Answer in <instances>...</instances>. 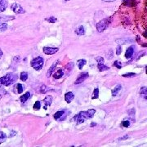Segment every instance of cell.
Returning <instances> with one entry per match:
<instances>
[{"mask_svg": "<svg viewBox=\"0 0 147 147\" xmlns=\"http://www.w3.org/2000/svg\"><path fill=\"white\" fill-rule=\"evenodd\" d=\"M17 79V75L14 73H9L3 77L0 78V87L3 86H10Z\"/></svg>", "mask_w": 147, "mask_h": 147, "instance_id": "6da1fadb", "label": "cell"}, {"mask_svg": "<svg viewBox=\"0 0 147 147\" xmlns=\"http://www.w3.org/2000/svg\"><path fill=\"white\" fill-rule=\"evenodd\" d=\"M43 62L44 61H43V57L38 56L31 61L30 64H31V66H32L35 70H40L42 68H43Z\"/></svg>", "mask_w": 147, "mask_h": 147, "instance_id": "7a4b0ae2", "label": "cell"}, {"mask_svg": "<svg viewBox=\"0 0 147 147\" xmlns=\"http://www.w3.org/2000/svg\"><path fill=\"white\" fill-rule=\"evenodd\" d=\"M108 20L107 19H105V20H102L101 21H99L97 24V30L98 32H103L104 30H106L108 27Z\"/></svg>", "mask_w": 147, "mask_h": 147, "instance_id": "3957f363", "label": "cell"}, {"mask_svg": "<svg viewBox=\"0 0 147 147\" xmlns=\"http://www.w3.org/2000/svg\"><path fill=\"white\" fill-rule=\"evenodd\" d=\"M11 9H12V12H14L15 13H17V14H23V13L25 12V9L21 7V5L17 3H13L11 6Z\"/></svg>", "mask_w": 147, "mask_h": 147, "instance_id": "277c9868", "label": "cell"}, {"mask_svg": "<svg viewBox=\"0 0 147 147\" xmlns=\"http://www.w3.org/2000/svg\"><path fill=\"white\" fill-rule=\"evenodd\" d=\"M115 43L119 45H123L127 43H134V39L132 38H122V39H118L115 40Z\"/></svg>", "mask_w": 147, "mask_h": 147, "instance_id": "5b68a950", "label": "cell"}, {"mask_svg": "<svg viewBox=\"0 0 147 147\" xmlns=\"http://www.w3.org/2000/svg\"><path fill=\"white\" fill-rule=\"evenodd\" d=\"M87 119V114L85 111H82L77 115L76 117V121H77V124H81Z\"/></svg>", "mask_w": 147, "mask_h": 147, "instance_id": "8992f818", "label": "cell"}, {"mask_svg": "<svg viewBox=\"0 0 147 147\" xmlns=\"http://www.w3.org/2000/svg\"><path fill=\"white\" fill-rule=\"evenodd\" d=\"M89 75L87 72H83L82 74H80L79 75H78V78L75 81V84H79V83H82L84 80H86L87 78H88Z\"/></svg>", "mask_w": 147, "mask_h": 147, "instance_id": "52a82bcc", "label": "cell"}, {"mask_svg": "<svg viewBox=\"0 0 147 147\" xmlns=\"http://www.w3.org/2000/svg\"><path fill=\"white\" fill-rule=\"evenodd\" d=\"M43 52L47 55H53L55 53H56L58 52V48H48V47H44L43 48Z\"/></svg>", "mask_w": 147, "mask_h": 147, "instance_id": "ba28073f", "label": "cell"}, {"mask_svg": "<svg viewBox=\"0 0 147 147\" xmlns=\"http://www.w3.org/2000/svg\"><path fill=\"white\" fill-rule=\"evenodd\" d=\"M133 53H134V47L133 46H131V47H129V48L127 49V51H126L125 57L127 59H129V58H131V57L133 56Z\"/></svg>", "mask_w": 147, "mask_h": 147, "instance_id": "9c48e42d", "label": "cell"}, {"mask_svg": "<svg viewBox=\"0 0 147 147\" xmlns=\"http://www.w3.org/2000/svg\"><path fill=\"white\" fill-rule=\"evenodd\" d=\"M8 5V0H1L0 1V12H4L7 9Z\"/></svg>", "mask_w": 147, "mask_h": 147, "instance_id": "30bf717a", "label": "cell"}, {"mask_svg": "<svg viewBox=\"0 0 147 147\" xmlns=\"http://www.w3.org/2000/svg\"><path fill=\"white\" fill-rule=\"evenodd\" d=\"M65 110H60V111H57L56 114H54V119L56 120H61L62 116H65Z\"/></svg>", "mask_w": 147, "mask_h": 147, "instance_id": "8fae6325", "label": "cell"}, {"mask_svg": "<svg viewBox=\"0 0 147 147\" xmlns=\"http://www.w3.org/2000/svg\"><path fill=\"white\" fill-rule=\"evenodd\" d=\"M74 98H75V95H74V93L71 92H67L65 95V100L67 103H70L74 100Z\"/></svg>", "mask_w": 147, "mask_h": 147, "instance_id": "7c38bea8", "label": "cell"}, {"mask_svg": "<svg viewBox=\"0 0 147 147\" xmlns=\"http://www.w3.org/2000/svg\"><path fill=\"white\" fill-rule=\"evenodd\" d=\"M58 61H55L53 64H52V65L49 68V70H48V73H47V77L48 78H49L52 75V73H53V71H54V70L56 69V65H57V64H58Z\"/></svg>", "mask_w": 147, "mask_h": 147, "instance_id": "4fadbf2b", "label": "cell"}, {"mask_svg": "<svg viewBox=\"0 0 147 147\" xmlns=\"http://www.w3.org/2000/svg\"><path fill=\"white\" fill-rule=\"evenodd\" d=\"M63 75H64V70H58L57 71H56L54 74H53V77L55 79H58V78H61Z\"/></svg>", "mask_w": 147, "mask_h": 147, "instance_id": "5bb4252c", "label": "cell"}, {"mask_svg": "<svg viewBox=\"0 0 147 147\" xmlns=\"http://www.w3.org/2000/svg\"><path fill=\"white\" fill-rule=\"evenodd\" d=\"M43 102H44V104H45L44 109H47V106H51V104H52V96L46 97L45 99L43 100Z\"/></svg>", "mask_w": 147, "mask_h": 147, "instance_id": "9a60e30c", "label": "cell"}, {"mask_svg": "<svg viewBox=\"0 0 147 147\" xmlns=\"http://www.w3.org/2000/svg\"><path fill=\"white\" fill-rule=\"evenodd\" d=\"M37 91H38V92H39V93H43V94H44V93H46L47 92H48L49 91V88L47 87L46 85H44V84H43V85H41L38 89H37Z\"/></svg>", "mask_w": 147, "mask_h": 147, "instance_id": "2e32d148", "label": "cell"}, {"mask_svg": "<svg viewBox=\"0 0 147 147\" xmlns=\"http://www.w3.org/2000/svg\"><path fill=\"white\" fill-rule=\"evenodd\" d=\"M121 88H122V86H121V85H120V84H117L116 86L114 87V88L113 89V90H112V96H113V97L117 96V94L120 92Z\"/></svg>", "mask_w": 147, "mask_h": 147, "instance_id": "e0dca14e", "label": "cell"}, {"mask_svg": "<svg viewBox=\"0 0 147 147\" xmlns=\"http://www.w3.org/2000/svg\"><path fill=\"white\" fill-rule=\"evenodd\" d=\"M75 33L78 35H83V34H85V28H84V26L80 25L78 29H76Z\"/></svg>", "mask_w": 147, "mask_h": 147, "instance_id": "ac0fdd59", "label": "cell"}, {"mask_svg": "<svg viewBox=\"0 0 147 147\" xmlns=\"http://www.w3.org/2000/svg\"><path fill=\"white\" fill-rule=\"evenodd\" d=\"M14 19V16H3V17H0V20H2V21H9V20H12Z\"/></svg>", "mask_w": 147, "mask_h": 147, "instance_id": "d6986e66", "label": "cell"}, {"mask_svg": "<svg viewBox=\"0 0 147 147\" xmlns=\"http://www.w3.org/2000/svg\"><path fill=\"white\" fill-rule=\"evenodd\" d=\"M97 68H98L99 71H105V70H109V67L106 66V65H104V63H98Z\"/></svg>", "mask_w": 147, "mask_h": 147, "instance_id": "ffe728a7", "label": "cell"}, {"mask_svg": "<svg viewBox=\"0 0 147 147\" xmlns=\"http://www.w3.org/2000/svg\"><path fill=\"white\" fill-rule=\"evenodd\" d=\"M95 113H96V110H95V109H88L87 111H86L87 119H92V118L94 116V114H95Z\"/></svg>", "mask_w": 147, "mask_h": 147, "instance_id": "44dd1931", "label": "cell"}, {"mask_svg": "<svg viewBox=\"0 0 147 147\" xmlns=\"http://www.w3.org/2000/svg\"><path fill=\"white\" fill-rule=\"evenodd\" d=\"M30 96H31V94H30V92H26V93H25L22 97H20V101H21L22 103H25V102L30 97Z\"/></svg>", "mask_w": 147, "mask_h": 147, "instance_id": "7402d4cb", "label": "cell"}, {"mask_svg": "<svg viewBox=\"0 0 147 147\" xmlns=\"http://www.w3.org/2000/svg\"><path fill=\"white\" fill-rule=\"evenodd\" d=\"M86 61L85 60H83V59H81V60H78V62H77V65H78V69L79 70H82L83 68V66H84L85 65H86Z\"/></svg>", "mask_w": 147, "mask_h": 147, "instance_id": "603a6c76", "label": "cell"}, {"mask_svg": "<svg viewBox=\"0 0 147 147\" xmlns=\"http://www.w3.org/2000/svg\"><path fill=\"white\" fill-rule=\"evenodd\" d=\"M140 93L141 95L145 99H146V97H147V87H143L140 89Z\"/></svg>", "mask_w": 147, "mask_h": 147, "instance_id": "cb8c5ba5", "label": "cell"}, {"mask_svg": "<svg viewBox=\"0 0 147 147\" xmlns=\"http://www.w3.org/2000/svg\"><path fill=\"white\" fill-rule=\"evenodd\" d=\"M6 139H7L6 134H5L4 133H3V132H0V144L4 142V141H6Z\"/></svg>", "mask_w": 147, "mask_h": 147, "instance_id": "d4e9b609", "label": "cell"}, {"mask_svg": "<svg viewBox=\"0 0 147 147\" xmlns=\"http://www.w3.org/2000/svg\"><path fill=\"white\" fill-rule=\"evenodd\" d=\"M28 78V74L26 72H21L20 73V79L22 81H26Z\"/></svg>", "mask_w": 147, "mask_h": 147, "instance_id": "484cf974", "label": "cell"}, {"mask_svg": "<svg viewBox=\"0 0 147 147\" xmlns=\"http://www.w3.org/2000/svg\"><path fill=\"white\" fill-rule=\"evenodd\" d=\"M8 29V25L6 23H0V31H5Z\"/></svg>", "mask_w": 147, "mask_h": 147, "instance_id": "4316f807", "label": "cell"}, {"mask_svg": "<svg viewBox=\"0 0 147 147\" xmlns=\"http://www.w3.org/2000/svg\"><path fill=\"white\" fill-rule=\"evenodd\" d=\"M99 97V89L98 88H96L95 90L93 92V97H92V99H97Z\"/></svg>", "mask_w": 147, "mask_h": 147, "instance_id": "83f0119b", "label": "cell"}, {"mask_svg": "<svg viewBox=\"0 0 147 147\" xmlns=\"http://www.w3.org/2000/svg\"><path fill=\"white\" fill-rule=\"evenodd\" d=\"M20 61V56H14L13 59H12V65H17Z\"/></svg>", "mask_w": 147, "mask_h": 147, "instance_id": "f1b7e54d", "label": "cell"}, {"mask_svg": "<svg viewBox=\"0 0 147 147\" xmlns=\"http://www.w3.org/2000/svg\"><path fill=\"white\" fill-rule=\"evenodd\" d=\"M33 108H34V109H35V110L40 109V108H41V104H40V102H39V101H36V102L34 103V105Z\"/></svg>", "mask_w": 147, "mask_h": 147, "instance_id": "f546056e", "label": "cell"}, {"mask_svg": "<svg viewBox=\"0 0 147 147\" xmlns=\"http://www.w3.org/2000/svg\"><path fill=\"white\" fill-rule=\"evenodd\" d=\"M46 20L50 22V23H55L56 21V18L54 17H48V18H46Z\"/></svg>", "mask_w": 147, "mask_h": 147, "instance_id": "4dcf8cb0", "label": "cell"}, {"mask_svg": "<svg viewBox=\"0 0 147 147\" xmlns=\"http://www.w3.org/2000/svg\"><path fill=\"white\" fill-rule=\"evenodd\" d=\"M134 76H136L135 73H128V74H126V75H123V77L124 78H133Z\"/></svg>", "mask_w": 147, "mask_h": 147, "instance_id": "1f68e13d", "label": "cell"}, {"mask_svg": "<svg viewBox=\"0 0 147 147\" xmlns=\"http://www.w3.org/2000/svg\"><path fill=\"white\" fill-rule=\"evenodd\" d=\"M129 113V115H130V117L133 119V120H135V119L133 118V116L135 117V109H132L130 110V111L128 112Z\"/></svg>", "mask_w": 147, "mask_h": 147, "instance_id": "d6a6232c", "label": "cell"}, {"mask_svg": "<svg viewBox=\"0 0 147 147\" xmlns=\"http://www.w3.org/2000/svg\"><path fill=\"white\" fill-rule=\"evenodd\" d=\"M17 93H21L23 92V86L20 84V83H18L17 84Z\"/></svg>", "mask_w": 147, "mask_h": 147, "instance_id": "836d02e7", "label": "cell"}, {"mask_svg": "<svg viewBox=\"0 0 147 147\" xmlns=\"http://www.w3.org/2000/svg\"><path fill=\"white\" fill-rule=\"evenodd\" d=\"M74 66H75V64H74L73 62H70V63H69V64L66 65V69L69 70H71L73 68H74Z\"/></svg>", "mask_w": 147, "mask_h": 147, "instance_id": "e575fe53", "label": "cell"}, {"mask_svg": "<svg viewBox=\"0 0 147 147\" xmlns=\"http://www.w3.org/2000/svg\"><path fill=\"white\" fill-rule=\"evenodd\" d=\"M122 125L123 126V127H125V128H128L129 125H130V122L128 121V120H125V121H123L122 123Z\"/></svg>", "mask_w": 147, "mask_h": 147, "instance_id": "d590c367", "label": "cell"}, {"mask_svg": "<svg viewBox=\"0 0 147 147\" xmlns=\"http://www.w3.org/2000/svg\"><path fill=\"white\" fill-rule=\"evenodd\" d=\"M122 52V48H121V45H119L117 47V49H116V54L117 55H120Z\"/></svg>", "mask_w": 147, "mask_h": 147, "instance_id": "8d00e7d4", "label": "cell"}, {"mask_svg": "<svg viewBox=\"0 0 147 147\" xmlns=\"http://www.w3.org/2000/svg\"><path fill=\"white\" fill-rule=\"evenodd\" d=\"M114 66H116V67L118 68V69H121V68H122V65H119V63L118 61H114Z\"/></svg>", "mask_w": 147, "mask_h": 147, "instance_id": "74e56055", "label": "cell"}, {"mask_svg": "<svg viewBox=\"0 0 147 147\" xmlns=\"http://www.w3.org/2000/svg\"><path fill=\"white\" fill-rule=\"evenodd\" d=\"M109 55L108 54V57H107V58L110 60V59L113 58V51H112V50H109Z\"/></svg>", "mask_w": 147, "mask_h": 147, "instance_id": "f35d334b", "label": "cell"}, {"mask_svg": "<svg viewBox=\"0 0 147 147\" xmlns=\"http://www.w3.org/2000/svg\"><path fill=\"white\" fill-rule=\"evenodd\" d=\"M96 60H97V61L98 63H104V59L102 58V57L98 56V57H97V58H96Z\"/></svg>", "mask_w": 147, "mask_h": 147, "instance_id": "ab89813d", "label": "cell"}, {"mask_svg": "<svg viewBox=\"0 0 147 147\" xmlns=\"http://www.w3.org/2000/svg\"><path fill=\"white\" fill-rule=\"evenodd\" d=\"M127 138H128V136H123V137L119 138V141H123V140H125V139H127Z\"/></svg>", "mask_w": 147, "mask_h": 147, "instance_id": "60d3db41", "label": "cell"}, {"mask_svg": "<svg viewBox=\"0 0 147 147\" xmlns=\"http://www.w3.org/2000/svg\"><path fill=\"white\" fill-rule=\"evenodd\" d=\"M102 1H105V2H114L115 0H102Z\"/></svg>", "mask_w": 147, "mask_h": 147, "instance_id": "b9f144b4", "label": "cell"}, {"mask_svg": "<svg viewBox=\"0 0 147 147\" xmlns=\"http://www.w3.org/2000/svg\"><path fill=\"white\" fill-rule=\"evenodd\" d=\"M3 55V51L1 50V49H0V58H1V56Z\"/></svg>", "mask_w": 147, "mask_h": 147, "instance_id": "7bdbcfd3", "label": "cell"}, {"mask_svg": "<svg viewBox=\"0 0 147 147\" xmlns=\"http://www.w3.org/2000/svg\"><path fill=\"white\" fill-rule=\"evenodd\" d=\"M94 125H96V123H92V125H91V126L92 127V126H94Z\"/></svg>", "mask_w": 147, "mask_h": 147, "instance_id": "ee69618b", "label": "cell"}, {"mask_svg": "<svg viewBox=\"0 0 147 147\" xmlns=\"http://www.w3.org/2000/svg\"><path fill=\"white\" fill-rule=\"evenodd\" d=\"M65 1H66V2H67V1H70V0H65Z\"/></svg>", "mask_w": 147, "mask_h": 147, "instance_id": "f6af8a7d", "label": "cell"}, {"mask_svg": "<svg viewBox=\"0 0 147 147\" xmlns=\"http://www.w3.org/2000/svg\"><path fill=\"white\" fill-rule=\"evenodd\" d=\"M0 1H1V0H0Z\"/></svg>", "mask_w": 147, "mask_h": 147, "instance_id": "bcb514c9", "label": "cell"}]
</instances>
